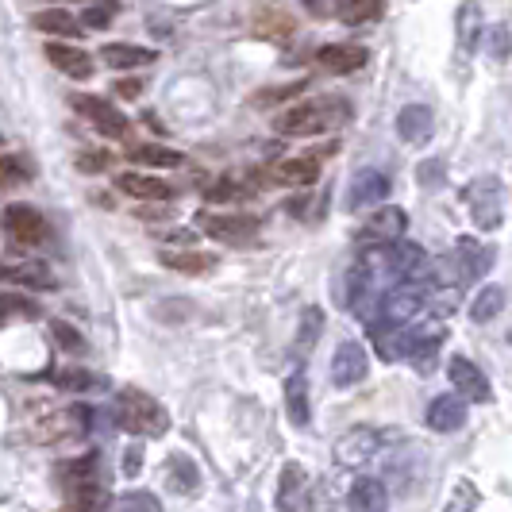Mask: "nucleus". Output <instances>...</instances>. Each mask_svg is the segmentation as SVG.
<instances>
[{"label": "nucleus", "instance_id": "obj_1", "mask_svg": "<svg viewBox=\"0 0 512 512\" xmlns=\"http://www.w3.org/2000/svg\"><path fill=\"white\" fill-rule=\"evenodd\" d=\"M351 120V104L343 97H316V101L293 104L274 120V131L285 139H308V135H324V131L339 128Z\"/></svg>", "mask_w": 512, "mask_h": 512}, {"label": "nucleus", "instance_id": "obj_2", "mask_svg": "<svg viewBox=\"0 0 512 512\" xmlns=\"http://www.w3.org/2000/svg\"><path fill=\"white\" fill-rule=\"evenodd\" d=\"M112 420L120 432L128 436H166L170 432V412L162 409V401H154L143 389H120L116 405H112Z\"/></svg>", "mask_w": 512, "mask_h": 512}, {"label": "nucleus", "instance_id": "obj_3", "mask_svg": "<svg viewBox=\"0 0 512 512\" xmlns=\"http://www.w3.org/2000/svg\"><path fill=\"white\" fill-rule=\"evenodd\" d=\"M447 339V324L439 316H428L420 324H401V359H409L420 374H428L436 366V355Z\"/></svg>", "mask_w": 512, "mask_h": 512}, {"label": "nucleus", "instance_id": "obj_4", "mask_svg": "<svg viewBox=\"0 0 512 512\" xmlns=\"http://www.w3.org/2000/svg\"><path fill=\"white\" fill-rule=\"evenodd\" d=\"M428 289L432 285L428 282H397V285H389L382 293V301H378V312L370 316V324H409L412 316L424 308V301H428Z\"/></svg>", "mask_w": 512, "mask_h": 512}, {"label": "nucleus", "instance_id": "obj_5", "mask_svg": "<svg viewBox=\"0 0 512 512\" xmlns=\"http://www.w3.org/2000/svg\"><path fill=\"white\" fill-rule=\"evenodd\" d=\"M462 201L470 208V216H474V224L482 231H497L505 224V189H501V181L497 178H478L466 185V193H462Z\"/></svg>", "mask_w": 512, "mask_h": 512}, {"label": "nucleus", "instance_id": "obj_6", "mask_svg": "<svg viewBox=\"0 0 512 512\" xmlns=\"http://www.w3.org/2000/svg\"><path fill=\"white\" fill-rule=\"evenodd\" d=\"M70 104H74V112H81V116L101 131V135H108V139H124V135H128V120H124V112L112 101L93 97V93H74Z\"/></svg>", "mask_w": 512, "mask_h": 512}, {"label": "nucleus", "instance_id": "obj_7", "mask_svg": "<svg viewBox=\"0 0 512 512\" xmlns=\"http://www.w3.org/2000/svg\"><path fill=\"white\" fill-rule=\"evenodd\" d=\"M197 228L205 231L208 239H220V243H251L258 235V216H231V212H201L197 216Z\"/></svg>", "mask_w": 512, "mask_h": 512}, {"label": "nucleus", "instance_id": "obj_8", "mask_svg": "<svg viewBox=\"0 0 512 512\" xmlns=\"http://www.w3.org/2000/svg\"><path fill=\"white\" fill-rule=\"evenodd\" d=\"M4 231L20 243V247H39V243H47V220H43V212L31 205H8L4 208Z\"/></svg>", "mask_w": 512, "mask_h": 512}, {"label": "nucleus", "instance_id": "obj_9", "mask_svg": "<svg viewBox=\"0 0 512 512\" xmlns=\"http://www.w3.org/2000/svg\"><path fill=\"white\" fill-rule=\"evenodd\" d=\"M409 228V216L405 208H378L374 216H366V224L359 231V243L366 247H385V243H397Z\"/></svg>", "mask_w": 512, "mask_h": 512}, {"label": "nucleus", "instance_id": "obj_10", "mask_svg": "<svg viewBox=\"0 0 512 512\" xmlns=\"http://www.w3.org/2000/svg\"><path fill=\"white\" fill-rule=\"evenodd\" d=\"M366 370H370L366 347L355 343V339L339 343V351H335V359H332V385L335 389H355V385L366 378Z\"/></svg>", "mask_w": 512, "mask_h": 512}, {"label": "nucleus", "instance_id": "obj_11", "mask_svg": "<svg viewBox=\"0 0 512 512\" xmlns=\"http://www.w3.org/2000/svg\"><path fill=\"white\" fill-rule=\"evenodd\" d=\"M274 512H308V470L301 462H285L282 466Z\"/></svg>", "mask_w": 512, "mask_h": 512}, {"label": "nucleus", "instance_id": "obj_12", "mask_svg": "<svg viewBox=\"0 0 512 512\" xmlns=\"http://www.w3.org/2000/svg\"><path fill=\"white\" fill-rule=\"evenodd\" d=\"M447 374H451V382H455V393H459L462 401H474V405H482V401H489L493 397V389H489L486 374L474 366L470 359H462V355H455L451 359V366H447Z\"/></svg>", "mask_w": 512, "mask_h": 512}, {"label": "nucleus", "instance_id": "obj_13", "mask_svg": "<svg viewBox=\"0 0 512 512\" xmlns=\"http://www.w3.org/2000/svg\"><path fill=\"white\" fill-rule=\"evenodd\" d=\"M0 282L24 285V289H54V274L43 258H20V262H0Z\"/></svg>", "mask_w": 512, "mask_h": 512}, {"label": "nucleus", "instance_id": "obj_14", "mask_svg": "<svg viewBox=\"0 0 512 512\" xmlns=\"http://www.w3.org/2000/svg\"><path fill=\"white\" fill-rule=\"evenodd\" d=\"M316 62L328 70V74H359L362 66L370 62V54H366V47H359V43H332V47H320V54H316Z\"/></svg>", "mask_w": 512, "mask_h": 512}, {"label": "nucleus", "instance_id": "obj_15", "mask_svg": "<svg viewBox=\"0 0 512 512\" xmlns=\"http://www.w3.org/2000/svg\"><path fill=\"white\" fill-rule=\"evenodd\" d=\"M385 197H389V178L382 170H359L351 181V193H347V208L359 212V208L382 205Z\"/></svg>", "mask_w": 512, "mask_h": 512}, {"label": "nucleus", "instance_id": "obj_16", "mask_svg": "<svg viewBox=\"0 0 512 512\" xmlns=\"http://www.w3.org/2000/svg\"><path fill=\"white\" fill-rule=\"evenodd\" d=\"M424 420H428L432 432H459L466 424V401L459 393H439L436 401L428 405V412H424Z\"/></svg>", "mask_w": 512, "mask_h": 512}, {"label": "nucleus", "instance_id": "obj_17", "mask_svg": "<svg viewBox=\"0 0 512 512\" xmlns=\"http://www.w3.org/2000/svg\"><path fill=\"white\" fill-rule=\"evenodd\" d=\"M47 58H51V66L58 74L74 77V81H89L93 77V58L81 51V47H70V43H47Z\"/></svg>", "mask_w": 512, "mask_h": 512}, {"label": "nucleus", "instance_id": "obj_18", "mask_svg": "<svg viewBox=\"0 0 512 512\" xmlns=\"http://www.w3.org/2000/svg\"><path fill=\"white\" fill-rule=\"evenodd\" d=\"M316 178H320V154H293L274 166V181L285 189H305Z\"/></svg>", "mask_w": 512, "mask_h": 512}, {"label": "nucleus", "instance_id": "obj_19", "mask_svg": "<svg viewBox=\"0 0 512 512\" xmlns=\"http://www.w3.org/2000/svg\"><path fill=\"white\" fill-rule=\"evenodd\" d=\"M378 432L374 428H351L347 436L335 443V459L343 466H362V459H370L378 451Z\"/></svg>", "mask_w": 512, "mask_h": 512}, {"label": "nucleus", "instance_id": "obj_20", "mask_svg": "<svg viewBox=\"0 0 512 512\" xmlns=\"http://www.w3.org/2000/svg\"><path fill=\"white\" fill-rule=\"evenodd\" d=\"M397 135L405 143H428L432 139V108L424 104H405L397 112Z\"/></svg>", "mask_w": 512, "mask_h": 512}, {"label": "nucleus", "instance_id": "obj_21", "mask_svg": "<svg viewBox=\"0 0 512 512\" xmlns=\"http://www.w3.org/2000/svg\"><path fill=\"white\" fill-rule=\"evenodd\" d=\"M116 185H120V193H128L135 201H170L174 197V185L151 178V174H120Z\"/></svg>", "mask_w": 512, "mask_h": 512}, {"label": "nucleus", "instance_id": "obj_22", "mask_svg": "<svg viewBox=\"0 0 512 512\" xmlns=\"http://www.w3.org/2000/svg\"><path fill=\"white\" fill-rule=\"evenodd\" d=\"M347 509L351 512H389V493L378 478H359L347 493Z\"/></svg>", "mask_w": 512, "mask_h": 512}, {"label": "nucleus", "instance_id": "obj_23", "mask_svg": "<svg viewBox=\"0 0 512 512\" xmlns=\"http://www.w3.org/2000/svg\"><path fill=\"white\" fill-rule=\"evenodd\" d=\"M31 27L35 31H43V35H51V39H77L85 27L77 16H70L66 8H47V12H35L31 16Z\"/></svg>", "mask_w": 512, "mask_h": 512}, {"label": "nucleus", "instance_id": "obj_24", "mask_svg": "<svg viewBox=\"0 0 512 512\" xmlns=\"http://www.w3.org/2000/svg\"><path fill=\"white\" fill-rule=\"evenodd\" d=\"M158 54L147 47H135V43H104L101 62L112 70H139V66H151Z\"/></svg>", "mask_w": 512, "mask_h": 512}, {"label": "nucleus", "instance_id": "obj_25", "mask_svg": "<svg viewBox=\"0 0 512 512\" xmlns=\"http://www.w3.org/2000/svg\"><path fill=\"white\" fill-rule=\"evenodd\" d=\"M285 405H289V420L297 428H308L312 424V409H308V378L297 370L285 378Z\"/></svg>", "mask_w": 512, "mask_h": 512}, {"label": "nucleus", "instance_id": "obj_26", "mask_svg": "<svg viewBox=\"0 0 512 512\" xmlns=\"http://www.w3.org/2000/svg\"><path fill=\"white\" fill-rule=\"evenodd\" d=\"M486 31L482 24V8H478V0H466L459 8V16H455V35H459V47L466 54L478 47V35Z\"/></svg>", "mask_w": 512, "mask_h": 512}, {"label": "nucleus", "instance_id": "obj_27", "mask_svg": "<svg viewBox=\"0 0 512 512\" xmlns=\"http://www.w3.org/2000/svg\"><path fill=\"white\" fill-rule=\"evenodd\" d=\"M166 486L174 489V493H197L201 489V470H197V462L189 459V455H174L170 466H166Z\"/></svg>", "mask_w": 512, "mask_h": 512}, {"label": "nucleus", "instance_id": "obj_28", "mask_svg": "<svg viewBox=\"0 0 512 512\" xmlns=\"http://www.w3.org/2000/svg\"><path fill=\"white\" fill-rule=\"evenodd\" d=\"M97 470H101V455L93 451V455H81V459H74V462H62V466H58V478H62V486L81 489L97 482Z\"/></svg>", "mask_w": 512, "mask_h": 512}, {"label": "nucleus", "instance_id": "obj_29", "mask_svg": "<svg viewBox=\"0 0 512 512\" xmlns=\"http://www.w3.org/2000/svg\"><path fill=\"white\" fill-rule=\"evenodd\" d=\"M382 12H385V0H335V16L351 27L374 24Z\"/></svg>", "mask_w": 512, "mask_h": 512}, {"label": "nucleus", "instance_id": "obj_30", "mask_svg": "<svg viewBox=\"0 0 512 512\" xmlns=\"http://www.w3.org/2000/svg\"><path fill=\"white\" fill-rule=\"evenodd\" d=\"M255 31L262 39H274V43H289L293 39V20L278 12V8H258L255 16Z\"/></svg>", "mask_w": 512, "mask_h": 512}, {"label": "nucleus", "instance_id": "obj_31", "mask_svg": "<svg viewBox=\"0 0 512 512\" xmlns=\"http://www.w3.org/2000/svg\"><path fill=\"white\" fill-rule=\"evenodd\" d=\"M324 332V312L320 308H305L301 312V328H297V343H293V355L297 359H308L312 355V347H316V339Z\"/></svg>", "mask_w": 512, "mask_h": 512}, {"label": "nucleus", "instance_id": "obj_32", "mask_svg": "<svg viewBox=\"0 0 512 512\" xmlns=\"http://www.w3.org/2000/svg\"><path fill=\"white\" fill-rule=\"evenodd\" d=\"M158 262L166 270H178V274H205V270H212V255H197V251H162Z\"/></svg>", "mask_w": 512, "mask_h": 512}, {"label": "nucleus", "instance_id": "obj_33", "mask_svg": "<svg viewBox=\"0 0 512 512\" xmlns=\"http://www.w3.org/2000/svg\"><path fill=\"white\" fill-rule=\"evenodd\" d=\"M128 158H131V162H139V166H162V170H174V166H181V162H185L178 151H170V147H158V143L131 147Z\"/></svg>", "mask_w": 512, "mask_h": 512}, {"label": "nucleus", "instance_id": "obj_34", "mask_svg": "<svg viewBox=\"0 0 512 512\" xmlns=\"http://www.w3.org/2000/svg\"><path fill=\"white\" fill-rule=\"evenodd\" d=\"M35 316H39V301H31L24 293H4V297H0V324L35 320Z\"/></svg>", "mask_w": 512, "mask_h": 512}, {"label": "nucleus", "instance_id": "obj_35", "mask_svg": "<svg viewBox=\"0 0 512 512\" xmlns=\"http://www.w3.org/2000/svg\"><path fill=\"white\" fill-rule=\"evenodd\" d=\"M501 308H505V289H501V285H486V289L474 297L470 316H474L478 324H486V320H493V316H501Z\"/></svg>", "mask_w": 512, "mask_h": 512}, {"label": "nucleus", "instance_id": "obj_36", "mask_svg": "<svg viewBox=\"0 0 512 512\" xmlns=\"http://www.w3.org/2000/svg\"><path fill=\"white\" fill-rule=\"evenodd\" d=\"M27 178H31L27 158H20V154H0V193H4V189L24 185Z\"/></svg>", "mask_w": 512, "mask_h": 512}, {"label": "nucleus", "instance_id": "obj_37", "mask_svg": "<svg viewBox=\"0 0 512 512\" xmlns=\"http://www.w3.org/2000/svg\"><path fill=\"white\" fill-rule=\"evenodd\" d=\"M104 505H108V493L93 482V486L74 489V493H70V509H62V512H101Z\"/></svg>", "mask_w": 512, "mask_h": 512}, {"label": "nucleus", "instance_id": "obj_38", "mask_svg": "<svg viewBox=\"0 0 512 512\" xmlns=\"http://www.w3.org/2000/svg\"><path fill=\"white\" fill-rule=\"evenodd\" d=\"M116 512H162V505L147 489H131L124 497H116Z\"/></svg>", "mask_w": 512, "mask_h": 512}, {"label": "nucleus", "instance_id": "obj_39", "mask_svg": "<svg viewBox=\"0 0 512 512\" xmlns=\"http://www.w3.org/2000/svg\"><path fill=\"white\" fill-rule=\"evenodd\" d=\"M62 389H74V393H89V389H104L101 374H89V370H62L58 374Z\"/></svg>", "mask_w": 512, "mask_h": 512}, {"label": "nucleus", "instance_id": "obj_40", "mask_svg": "<svg viewBox=\"0 0 512 512\" xmlns=\"http://www.w3.org/2000/svg\"><path fill=\"white\" fill-rule=\"evenodd\" d=\"M116 16V0H97L81 12V27H108Z\"/></svg>", "mask_w": 512, "mask_h": 512}, {"label": "nucleus", "instance_id": "obj_41", "mask_svg": "<svg viewBox=\"0 0 512 512\" xmlns=\"http://www.w3.org/2000/svg\"><path fill=\"white\" fill-rule=\"evenodd\" d=\"M486 39H489V54H493L497 62H505V58L512 54V35H509V27H505V24L489 27Z\"/></svg>", "mask_w": 512, "mask_h": 512}, {"label": "nucleus", "instance_id": "obj_42", "mask_svg": "<svg viewBox=\"0 0 512 512\" xmlns=\"http://www.w3.org/2000/svg\"><path fill=\"white\" fill-rule=\"evenodd\" d=\"M478 505V489L470 486V482H459L455 493H451V501H447V512H474Z\"/></svg>", "mask_w": 512, "mask_h": 512}, {"label": "nucleus", "instance_id": "obj_43", "mask_svg": "<svg viewBox=\"0 0 512 512\" xmlns=\"http://www.w3.org/2000/svg\"><path fill=\"white\" fill-rule=\"evenodd\" d=\"M108 162H112V154L108 151H81L77 154V170H81V174H101V170H108Z\"/></svg>", "mask_w": 512, "mask_h": 512}, {"label": "nucleus", "instance_id": "obj_44", "mask_svg": "<svg viewBox=\"0 0 512 512\" xmlns=\"http://www.w3.org/2000/svg\"><path fill=\"white\" fill-rule=\"evenodd\" d=\"M51 332H54V339H62V347H66V351H74V355L77 351H85V339H81L66 320H51Z\"/></svg>", "mask_w": 512, "mask_h": 512}, {"label": "nucleus", "instance_id": "obj_45", "mask_svg": "<svg viewBox=\"0 0 512 512\" xmlns=\"http://www.w3.org/2000/svg\"><path fill=\"white\" fill-rule=\"evenodd\" d=\"M416 178H420V185H428V189L443 185V162H439V158H432V162H420Z\"/></svg>", "mask_w": 512, "mask_h": 512}, {"label": "nucleus", "instance_id": "obj_46", "mask_svg": "<svg viewBox=\"0 0 512 512\" xmlns=\"http://www.w3.org/2000/svg\"><path fill=\"white\" fill-rule=\"evenodd\" d=\"M235 193H239V185H235L231 178H220L212 189H205V201H231Z\"/></svg>", "mask_w": 512, "mask_h": 512}, {"label": "nucleus", "instance_id": "obj_47", "mask_svg": "<svg viewBox=\"0 0 512 512\" xmlns=\"http://www.w3.org/2000/svg\"><path fill=\"white\" fill-rule=\"evenodd\" d=\"M112 93H116L120 101H135V97L143 93V85H139L135 77H124V81H116V85H112Z\"/></svg>", "mask_w": 512, "mask_h": 512}, {"label": "nucleus", "instance_id": "obj_48", "mask_svg": "<svg viewBox=\"0 0 512 512\" xmlns=\"http://www.w3.org/2000/svg\"><path fill=\"white\" fill-rule=\"evenodd\" d=\"M135 470H139V451L131 447V455H128V474H135Z\"/></svg>", "mask_w": 512, "mask_h": 512}]
</instances>
